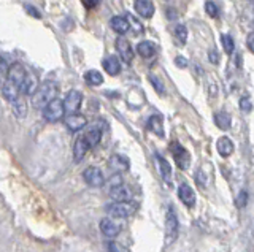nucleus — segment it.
Returning a JSON list of instances; mask_svg holds the SVG:
<instances>
[{
    "mask_svg": "<svg viewBox=\"0 0 254 252\" xmlns=\"http://www.w3.org/2000/svg\"><path fill=\"white\" fill-rule=\"evenodd\" d=\"M110 197L113 198L115 202H126V200H130V198H132V192H130L129 187L124 186L123 182H121V184L111 186Z\"/></svg>",
    "mask_w": 254,
    "mask_h": 252,
    "instance_id": "obj_13",
    "label": "nucleus"
},
{
    "mask_svg": "<svg viewBox=\"0 0 254 252\" xmlns=\"http://www.w3.org/2000/svg\"><path fill=\"white\" fill-rule=\"evenodd\" d=\"M108 167H110V170H111V171H115L116 174H121V173H124V171L129 170L130 162H129V159H127L126 156L115 154V156H111V157H110V160H108Z\"/></svg>",
    "mask_w": 254,
    "mask_h": 252,
    "instance_id": "obj_10",
    "label": "nucleus"
},
{
    "mask_svg": "<svg viewBox=\"0 0 254 252\" xmlns=\"http://www.w3.org/2000/svg\"><path fill=\"white\" fill-rule=\"evenodd\" d=\"M83 3H85L86 8L92 10V8H95V6L100 3V0H83Z\"/></svg>",
    "mask_w": 254,
    "mask_h": 252,
    "instance_id": "obj_34",
    "label": "nucleus"
},
{
    "mask_svg": "<svg viewBox=\"0 0 254 252\" xmlns=\"http://www.w3.org/2000/svg\"><path fill=\"white\" fill-rule=\"evenodd\" d=\"M100 230L107 238H116L121 233V224H118L113 217H105L100 220Z\"/></svg>",
    "mask_w": 254,
    "mask_h": 252,
    "instance_id": "obj_9",
    "label": "nucleus"
},
{
    "mask_svg": "<svg viewBox=\"0 0 254 252\" xmlns=\"http://www.w3.org/2000/svg\"><path fill=\"white\" fill-rule=\"evenodd\" d=\"M11 105H13V113L16 114V118L22 119V118L27 116V102H26L24 97L19 95L16 100L11 102Z\"/></svg>",
    "mask_w": 254,
    "mask_h": 252,
    "instance_id": "obj_23",
    "label": "nucleus"
},
{
    "mask_svg": "<svg viewBox=\"0 0 254 252\" xmlns=\"http://www.w3.org/2000/svg\"><path fill=\"white\" fill-rule=\"evenodd\" d=\"M103 70L111 76H118L119 72H121V62H119V59L116 56L107 57L103 60Z\"/></svg>",
    "mask_w": 254,
    "mask_h": 252,
    "instance_id": "obj_18",
    "label": "nucleus"
},
{
    "mask_svg": "<svg viewBox=\"0 0 254 252\" xmlns=\"http://www.w3.org/2000/svg\"><path fill=\"white\" fill-rule=\"evenodd\" d=\"M85 80L89 86H100V84L103 83V76L100 72H97V70H89L85 75Z\"/></svg>",
    "mask_w": 254,
    "mask_h": 252,
    "instance_id": "obj_27",
    "label": "nucleus"
},
{
    "mask_svg": "<svg viewBox=\"0 0 254 252\" xmlns=\"http://www.w3.org/2000/svg\"><path fill=\"white\" fill-rule=\"evenodd\" d=\"M214 124L218 126L221 130H229L230 124H232V118L226 111H218L214 113Z\"/></svg>",
    "mask_w": 254,
    "mask_h": 252,
    "instance_id": "obj_22",
    "label": "nucleus"
},
{
    "mask_svg": "<svg viewBox=\"0 0 254 252\" xmlns=\"http://www.w3.org/2000/svg\"><path fill=\"white\" fill-rule=\"evenodd\" d=\"M149 81L153 83L154 89L158 90L159 94H164V86H162V83H161V80L158 78V76H154V75H149Z\"/></svg>",
    "mask_w": 254,
    "mask_h": 252,
    "instance_id": "obj_31",
    "label": "nucleus"
},
{
    "mask_svg": "<svg viewBox=\"0 0 254 252\" xmlns=\"http://www.w3.org/2000/svg\"><path fill=\"white\" fill-rule=\"evenodd\" d=\"M37 87H39V81H37V78H35V76H32V75H27L26 80L22 81L19 90L24 95H34Z\"/></svg>",
    "mask_w": 254,
    "mask_h": 252,
    "instance_id": "obj_21",
    "label": "nucleus"
},
{
    "mask_svg": "<svg viewBox=\"0 0 254 252\" xmlns=\"http://www.w3.org/2000/svg\"><path fill=\"white\" fill-rule=\"evenodd\" d=\"M81 102H83V94L80 92V90L73 89L70 90L69 94H67L65 100H64V108H65V113H77L81 106Z\"/></svg>",
    "mask_w": 254,
    "mask_h": 252,
    "instance_id": "obj_7",
    "label": "nucleus"
},
{
    "mask_svg": "<svg viewBox=\"0 0 254 252\" xmlns=\"http://www.w3.org/2000/svg\"><path fill=\"white\" fill-rule=\"evenodd\" d=\"M42 113H43L44 121H48V122H57V121H61L65 116L64 102L59 100V98H54V100H51L48 105L43 106Z\"/></svg>",
    "mask_w": 254,
    "mask_h": 252,
    "instance_id": "obj_3",
    "label": "nucleus"
},
{
    "mask_svg": "<svg viewBox=\"0 0 254 252\" xmlns=\"http://www.w3.org/2000/svg\"><path fill=\"white\" fill-rule=\"evenodd\" d=\"M116 51H118L119 57H121L126 64H130L133 60V49L130 46L129 40H126L123 35L118 37V40H116Z\"/></svg>",
    "mask_w": 254,
    "mask_h": 252,
    "instance_id": "obj_8",
    "label": "nucleus"
},
{
    "mask_svg": "<svg viewBox=\"0 0 254 252\" xmlns=\"http://www.w3.org/2000/svg\"><path fill=\"white\" fill-rule=\"evenodd\" d=\"M67 128H69L70 132H78L81 128H85L86 124H87V119L83 116V114H78V113H70L69 116H65L64 119Z\"/></svg>",
    "mask_w": 254,
    "mask_h": 252,
    "instance_id": "obj_11",
    "label": "nucleus"
},
{
    "mask_svg": "<svg viewBox=\"0 0 254 252\" xmlns=\"http://www.w3.org/2000/svg\"><path fill=\"white\" fill-rule=\"evenodd\" d=\"M216 149L222 156V157H229L234 154V143L230 141L227 136H221V138L216 141Z\"/></svg>",
    "mask_w": 254,
    "mask_h": 252,
    "instance_id": "obj_19",
    "label": "nucleus"
},
{
    "mask_svg": "<svg viewBox=\"0 0 254 252\" xmlns=\"http://www.w3.org/2000/svg\"><path fill=\"white\" fill-rule=\"evenodd\" d=\"M156 159H158V164H159V170H161L162 178L166 179L167 182H170V178H171V167H170V164L162 156H159V154L156 156Z\"/></svg>",
    "mask_w": 254,
    "mask_h": 252,
    "instance_id": "obj_26",
    "label": "nucleus"
},
{
    "mask_svg": "<svg viewBox=\"0 0 254 252\" xmlns=\"http://www.w3.org/2000/svg\"><path fill=\"white\" fill-rule=\"evenodd\" d=\"M83 178L86 181V184H89L91 187H102L105 184V176H103L100 168H97V167L86 168L83 173Z\"/></svg>",
    "mask_w": 254,
    "mask_h": 252,
    "instance_id": "obj_5",
    "label": "nucleus"
},
{
    "mask_svg": "<svg viewBox=\"0 0 254 252\" xmlns=\"http://www.w3.org/2000/svg\"><path fill=\"white\" fill-rule=\"evenodd\" d=\"M221 42H222V46H224V51L227 52V54L230 56L235 49V44H234V38L230 35H222L221 37Z\"/></svg>",
    "mask_w": 254,
    "mask_h": 252,
    "instance_id": "obj_28",
    "label": "nucleus"
},
{
    "mask_svg": "<svg viewBox=\"0 0 254 252\" xmlns=\"http://www.w3.org/2000/svg\"><path fill=\"white\" fill-rule=\"evenodd\" d=\"M178 236V219L173 208H169L166 217V244H171Z\"/></svg>",
    "mask_w": 254,
    "mask_h": 252,
    "instance_id": "obj_4",
    "label": "nucleus"
},
{
    "mask_svg": "<svg viewBox=\"0 0 254 252\" xmlns=\"http://www.w3.org/2000/svg\"><path fill=\"white\" fill-rule=\"evenodd\" d=\"M89 149H91V146H89L87 141L85 140V136L80 135L77 138V141H75V144H73V159H75V162H81L83 157L87 154Z\"/></svg>",
    "mask_w": 254,
    "mask_h": 252,
    "instance_id": "obj_14",
    "label": "nucleus"
},
{
    "mask_svg": "<svg viewBox=\"0 0 254 252\" xmlns=\"http://www.w3.org/2000/svg\"><path fill=\"white\" fill-rule=\"evenodd\" d=\"M171 154L175 157L176 165L181 168V170H186L191 164V156L189 152L186 151L180 143H171Z\"/></svg>",
    "mask_w": 254,
    "mask_h": 252,
    "instance_id": "obj_6",
    "label": "nucleus"
},
{
    "mask_svg": "<svg viewBox=\"0 0 254 252\" xmlns=\"http://www.w3.org/2000/svg\"><path fill=\"white\" fill-rule=\"evenodd\" d=\"M251 18L254 19V2H253V6H251Z\"/></svg>",
    "mask_w": 254,
    "mask_h": 252,
    "instance_id": "obj_41",
    "label": "nucleus"
},
{
    "mask_svg": "<svg viewBox=\"0 0 254 252\" xmlns=\"http://www.w3.org/2000/svg\"><path fill=\"white\" fill-rule=\"evenodd\" d=\"M175 37L178 38V42H180L181 44H184L186 40H188V30H186V27L183 24H178L175 27Z\"/></svg>",
    "mask_w": 254,
    "mask_h": 252,
    "instance_id": "obj_29",
    "label": "nucleus"
},
{
    "mask_svg": "<svg viewBox=\"0 0 254 252\" xmlns=\"http://www.w3.org/2000/svg\"><path fill=\"white\" fill-rule=\"evenodd\" d=\"M246 43H248V48L254 52V32H251L248 35V40H246Z\"/></svg>",
    "mask_w": 254,
    "mask_h": 252,
    "instance_id": "obj_39",
    "label": "nucleus"
},
{
    "mask_svg": "<svg viewBox=\"0 0 254 252\" xmlns=\"http://www.w3.org/2000/svg\"><path fill=\"white\" fill-rule=\"evenodd\" d=\"M246 205V192H242L240 197H238V200H237V206L238 208H242V206Z\"/></svg>",
    "mask_w": 254,
    "mask_h": 252,
    "instance_id": "obj_38",
    "label": "nucleus"
},
{
    "mask_svg": "<svg viewBox=\"0 0 254 252\" xmlns=\"http://www.w3.org/2000/svg\"><path fill=\"white\" fill-rule=\"evenodd\" d=\"M135 10L141 18H151L154 14V5L151 0H135Z\"/></svg>",
    "mask_w": 254,
    "mask_h": 252,
    "instance_id": "obj_17",
    "label": "nucleus"
},
{
    "mask_svg": "<svg viewBox=\"0 0 254 252\" xmlns=\"http://www.w3.org/2000/svg\"><path fill=\"white\" fill-rule=\"evenodd\" d=\"M108 249H110V252H126V251H124L121 246H119L118 243H115V241H111V243H110Z\"/></svg>",
    "mask_w": 254,
    "mask_h": 252,
    "instance_id": "obj_35",
    "label": "nucleus"
},
{
    "mask_svg": "<svg viewBox=\"0 0 254 252\" xmlns=\"http://www.w3.org/2000/svg\"><path fill=\"white\" fill-rule=\"evenodd\" d=\"M240 108L245 110V111H251L253 105H251V102H250V98H248V97H242V100H240Z\"/></svg>",
    "mask_w": 254,
    "mask_h": 252,
    "instance_id": "obj_32",
    "label": "nucleus"
},
{
    "mask_svg": "<svg viewBox=\"0 0 254 252\" xmlns=\"http://www.w3.org/2000/svg\"><path fill=\"white\" fill-rule=\"evenodd\" d=\"M8 80L13 81L14 84H18V86L21 87V84L22 81L26 80V76H27V72H26V68L22 67L19 62H14L8 67Z\"/></svg>",
    "mask_w": 254,
    "mask_h": 252,
    "instance_id": "obj_12",
    "label": "nucleus"
},
{
    "mask_svg": "<svg viewBox=\"0 0 254 252\" xmlns=\"http://www.w3.org/2000/svg\"><path fill=\"white\" fill-rule=\"evenodd\" d=\"M148 127H149V130L154 132L158 136H164V124H162V118L159 116V114L149 118Z\"/></svg>",
    "mask_w": 254,
    "mask_h": 252,
    "instance_id": "obj_25",
    "label": "nucleus"
},
{
    "mask_svg": "<svg viewBox=\"0 0 254 252\" xmlns=\"http://www.w3.org/2000/svg\"><path fill=\"white\" fill-rule=\"evenodd\" d=\"M178 197H180V200L186 206H189V208H192V206L196 205V192H194L192 187L188 184H181L178 187Z\"/></svg>",
    "mask_w": 254,
    "mask_h": 252,
    "instance_id": "obj_15",
    "label": "nucleus"
},
{
    "mask_svg": "<svg viewBox=\"0 0 254 252\" xmlns=\"http://www.w3.org/2000/svg\"><path fill=\"white\" fill-rule=\"evenodd\" d=\"M2 94H3V97H5L8 102H13V100H16V98L19 97L21 90H19V86H18V84H14L13 81L6 80L5 84L2 86Z\"/></svg>",
    "mask_w": 254,
    "mask_h": 252,
    "instance_id": "obj_16",
    "label": "nucleus"
},
{
    "mask_svg": "<svg viewBox=\"0 0 254 252\" xmlns=\"http://www.w3.org/2000/svg\"><path fill=\"white\" fill-rule=\"evenodd\" d=\"M205 11L208 13V16H212V18H216L218 16V6H216L214 2H212V0H208V2H205Z\"/></svg>",
    "mask_w": 254,
    "mask_h": 252,
    "instance_id": "obj_30",
    "label": "nucleus"
},
{
    "mask_svg": "<svg viewBox=\"0 0 254 252\" xmlns=\"http://www.w3.org/2000/svg\"><path fill=\"white\" fill-rule=\"evenodd\" d=\"M110 24H111V29H113L116 34H121V35L126 34L127 30L130 29L129 19L124 18V16H115V18H111Z\"/></svg>",
    "mask_w": 254,
    "mask_h": 252,
    "instance_id": "obj_20",
    "label": "nucleus"
},
{
    "mask_svg": "<svg viewBox=\"0 0 254 252\" xmlns=\"http://www.w3.org/2000/svg\"><path fill=\"white\" fill-rule=\"evenodd\" d=\"M27 11L31 13L32 16H35V18H40V16H42V14H40L39 11H37V10L34 8V6H27Z\"/></svg>",
    "mask_w": 254,
    "mask_h": 252,
    "instance_id": "obj_40",
    "label": "nucleus"
},
{
    "mask_svg": "<svg viewBox=\"0 0 254 252\" xmlns=\"http://www.w3.org/2000/svg\"><path fill=\"white\" fill-rule=\"evenodd\" d=\"M137 208H138V205L132 200L115 202L107 206V212L113 219H126V217H130L133 212L137 211Z\"/></svg>",
    "mask_w": 254,
    "mask_h": 252,
    "instance_id": "obj_2",
    "label": "nucleus"
},
{
    "mask_svg": "<svg viewBox=\"0 0 254 252\" xmlns=\"http://www.w3.org/2000/svg\"><path fill=\"white\" fill-rule=\"evenodd\" d=\"M250 2H254V0H250Z\"/></svg>",
    "mask_w": 254,
    "mask_h": 252,
    "instance_id": "obj_43",
    "label": "nucleus"
},
{
    "mask_svg": "<svg viewBox=\"0 0 254 252\" xmlns=\"http://www.w3.org/2000/svg\"><path fill=\"white\" fill-rule=\"evenodd\" d=\"M208 59H210L212 64H219V54H218V51L212 49L210 52H208Z\"/></svg>",
    "mask_w": 254,
    "mask_h": 252,
    "instance_id": "obj_33",
    "label": "nucleus"
},
{
    "mask_svg": "<svg viewBox=\"0 0 254 252\" xmlns=\"http://www.w3.org/2000/svg\"><path fill=\"white\" fill-rule=\"evenodd\" d=\"M137 52L145 59H149L156 54V44L151 42H141L137 44Z\"/></svg>",
    "mask_w": 254,
    "mask_h": 252,
    "instance_id": "obj_24",
    "label": "nucleus"
},
{
    "mask_svg": "<svg viewBox=\"0 0 254 252\" xmlns=\"http://www.w3.org/2000/svg\"><path fill=\"white\" fill-rule=\"evenodd\" d=\"M8 67L10 65L5 62V59L0 57V75H6V73H8Z\"/></svg>",
    "mask_w": 254,
    "mask_h": 252,
    "instance_id": "obj_36",
    "label": "nucleus"
},
{
    "mask_svg": "<svg viewBox=\"0 0 254 252\" xmlns=\"http://www.w3.org/2000/svg\"><path fill=\"white\" fill-rule=\"evenodd\" d=\"M175 64L178 65V67H181V68H184V67H188V60H186L183 56H178L176 59H175Z\"/></svg>",
    "mask_w": 254,
    "mask_h": 252,
    "instance_id": "obj_37",
    "label": "nucleus"
},
{
    "mask_svg": "<svg viewBox=\"0 0 254 252\" xmlns=\"http://www.w3.org/2000/svg\"><path fill=\"white\" fill-rule=\"evenodd\" d=\"M57 97V86L56 83L53 81H46V83H42L37 90L32 95V103L35 108L42 110L44 105H48L51 100H54Z\"/></svg>",
    "mask_w": 254,
    "mask_h": 252,
    "instance_id": "obj_1",
    "label": "nucleus"
},
{
    "mask_svg": "<svg viewBox=\"0 0 254 252\" xmlns=\"http://www.w3.org/2000/svg\"><path fill=\"white\" fill-rule=\"evenodd\" d=\"M253 29H254V22H253Z\"/></svg>",
    "mask_w": 254,
    "mask_h": 252,
    "instance_id": "obj_42",
    "label": "nucleus"
}]
</instances>
